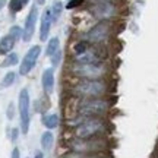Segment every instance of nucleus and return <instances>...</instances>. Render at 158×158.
Instances as JSON below:
<instances>
[{
	"instance_id": "f257e3e1",
	"label": "nucleus",
	"mask_w": 158,
	"mask_h": 158,
	"mask_svg": "<svg viewBox=\"0 0 158 158\" xmlns=\"http://www.w3.org/2000/svg\"><path fill=\"white\" fill-rule=\"evenodd\" d=\"M113 107V102L108 97L97 98H76L70 97L66 110H70L72 114L68 120L73 117H106Z\"/></svg>"
},
{
	"instance_id": "f03ea898",
	"label": "nucleus",
	"mask_w": 158,
	"mask_h": 158,
	"mask_svg": "<svg viewBox=\"0 0 158 158\" xmlns=\"http://www.w3.org/2000/svg\"><path fill=\"white\" fill-rule=\"evenodd\" d=\"M113 91V84L108 78L102 79H75L69 86V95L76 98H97L108 97Z\"/></svg>"
},
{
	"instance_id": "7ed1b4c3",
	"label": "nucleus",
	"mask_w": 158,
	"mask_h": 158,
	"mask_svg": "<svg viewBox=\"0 0 158 158\" xmlns=\"http://www.w3.org/2000/svg\"><path fill=\"white\" fill-rule=\"evenodd\" d=\"M72 127V136L76 138H97L107 133V120L106 117H73L68 120Z\"/></svg>"
},
{
	"instance_id": "20e7f679",
	"label": "nucleus",
	"mask_w": 158,
	"mask_h": 158,
	"mask_svg": "<svg viewBox=\"0 0 158 158\" xmlns=\"http://www.w3.org/2000/svg\"><path fill=\"white\" fill-rule=\"evenodd\" d=\"M68 73L73 79H102L111 75V66L106 60L94 63H73L70 62Z\"/></svg>"
},
{
	"instance_id": "39448f33",
	"label": "nucleus",
	"mask_w": 158,
	"mask_h": 158,
	"mask_svg": "<svg viewBox=\"0 0 158 158\" xmlns=\"http://www.w3.org/2000/svg\"><path fill=\"white\" fill-rule=\"evenodd\" d=\"M66 147L70 151L81 154H100L106 149L107 141L104 136H97V138H76L72 136L66 141Z\"/></svg>"
},
{
	"instance_id": "423d86ee",
	"label": "nucleus",
	"mask_w": 158,
	"mask_h": 158,
	"mask_svg": "<svg viewBox=\"0 0 158 158\" xmlns=\"http://www.w3.org/2000/svg\"><path fill=\"white\" fill-rule=\"evenodd\" d=\"M86 10L97 21H114L120 16V3L113 0L89 2Z\"/></svg>"
},
{
	"instance_id": "0eeeda50",
	"label": "nucleus",
	"mask_w": 158,
	"mask_h": 158,
	"mask_svg": "<svg viewBox=\"0 0 158 158\" xmlns=\"http://www.w3.org/2000/svg\"><path fill=\"white\" fill-rule=\"evenodd\" d=\"M114 21H97L95 25L91 27L84 34V40H86L89 44L104 45L114 35Z\"/></svg>"
},
{
	"instance_id": "6e6552de",
	"label": "nucleus",
	"mask_w": 158,
	"mask_h": 158,
	"mask_svg": "<svg viewBox=\"0 0 158 158\" xmlns=\"http://www.w3.org/2000/svg\"><path fill=\"white\" fill-rule=\"evenodd\" d=\"M29 92L27 88L21 89L18 97V107H19V117H21V132L27 135L29 130Z\"/></svg>"
},
{
	"instance_id": "1a4fd4ad",
	"label": "nucleus",
	"mask_w": 158,
	"mask_h": 158,
	"mask_svg": "<svg viewBox=\"0 0 158 158\" xmlns=\"http://www.w3.org/2000/svg\"><path fill=\"white\" fill-rule=\"evenodd\" d=\"M40 54H41V47H40V45H32V47L27 51V54L23 56V60L21 62V64H19V75H22V76L28 75L29 72L35 68Z\"/></svg>"
},
{
	"instance_id": "9d476101",
	"label": "nucleus",
	"mask_w": 158,
	"mask_h": 158,
	"mask_svg": "<svg viewBox=\"0 0 158 158\" xmlns=\"http://www.w3.org/2000/svg\"><path fill=\"white\" fill-rule=\"evenodd\" d=\"M37 21H38V7L34 5V6H31L28 16L25 19V27H23V35H22V40L25 43L31 41V38L34 37Z\"/></svg>"
},
{
	"instance_id": "9b49d317",
	"label": "nucleus",
	"mask_w": 158,
	"mask_h": 158,
	"mask_svg": "<svg viewBox=\"0 0 158 158\" xmlns=\"http://www.w3.org/2000/svg\"><path fill=\"white\" fill-rule=\"evenodd\" d=\"M51 25H53L51 10H50V7H47V9H44V12H43L41 22H40V40H41V41H47V40H48Z\"/></svg>"
},
{
	"instance_id": "f8f14e48",
	"label": "nucleus",
	"mask_w": 158,
	"mask_h": 158,
	"mask_svg": "<svg viewBox=\"0 0 158 158\" xmlns=\"http://www.w3.org/2000/svg\"><path fill=\"white\" fill-rule=\"evenodd\" d=\"M41 85H43V89L47 95H50L53 89H54V70L53 68L45 69L43 75H41Z\"/></svg>"
},
{
	"instance_id": "ddd939ff",
	"label": "nucleus",
	"mask_w": 158,
	"mask_h": 158,
	"mask_svg": "<svg viewBox=\"0 0 158 158\" xmlns=\"http://www.w3.org/2000/svg\"><path fill=\"white\" fill-rule=\"evenodd\" d=\"M89 43L86 41V40L84 38H81L78 40V41H75L73 44H72V57H76V56H81V54H84L85 51L89 48Z\"/></svg>"
},
{
	"instance_id": "4468645a",
	"label": "nucleus",
	"mask_w": 158,
	"mask_h": 158,
	"mask_svg": "<svg viewBox=\"0 0 158 158\" xmlns=\"http://www.w3.org/2000/svg\"><path fill=\"white\" fill-rule=\"evenodd\" d=\"M15 43H16V40L13 38V37H10L9 34L5 35L3 38L0 40V54L10 53L13 50V47H15Z\"/></svg>"
},
{
	"instance_id": "2eb2a0df",
	"label": "nucleus",
	"mask_w": 158,
	"mask_h": 158,
	"mask_svg": "<svg viewBox=\"0 0 158 158\" xmlns=\"http://www.w3.org/2000/svg\"><path fill=\"white\" fill-rule=\"evenodd\" d=\"M41 122H43V124H44L47 129L51 130V129H56L57 126H59L60 118H59V114L53 113V114H45V116H43Z\"/></svg>"
},
{
	"instance_id": "dca6fc26",
	"label": "nucleus",
	"mask_w": 158,
	"mask_h": 158,
	"mask_svg": "<svg viewBox=\"0 0 158 158\" xmlns=\"http://www.w3.org/2000/svg\"><path fill=\"white\" fill-rule=\"evenodd\" d=\"M64 9V5H63L60 0H54L53 5H51L50 10H51V18H53V23L59 21V18L62 16V12Z\"/></svg>"
},
{
	"instance_id": "f3484780",
	"label": "nucleus",
	"mask_w": 158,
	"mask_h": 158,
	"mask_svg": "<svg viewBox=\"0 0 158 158\" xmlns=\"http://www.w3.org/2000/svg\"><path fill=\"white\" fill-rule=\"evenodd\" d=\"M59 48H60V40H59V37H53V38H50L48 44H47L45 54L50 57V56H53V54H54Z\"/></svg>"
},
{
	"instance_id": "a211bd4d",
	"label": "nucleus",
	"mask_w": 158,
	"mask_h": 158,
	"mask_svg": "<svg viewBox=\"0 0 158 158\" xmlns=\"http://www.w3.org/2000/svg\"><path fill=\"white\" fill-rule=\"evenodd\" d=\"M53 142H54V136H53L50 130H47V132H44L41 135V147H43V149L48 151L53 147Z\"/></svg>"
},
{
	"instance_id": "6ab92c4d",
	"label": "nucleus",
	"mask_w": 158,
	"mask_h": 158,
	"mask_svg": "<svg viewBox=\"0 0 158 158\" xmlns=\"http://www.w3.org/2000/svg\"><path fill=\"white\" fill-rule=\"evenodd\" d=\"M18 62H19V56H18L16 53H7L5 57V60L2 62V68H10V66H15V64H18Z\"/></svg>"
},
{
	"instance_id": "aec40b11",
	"label": "nucleus",
	"mask_w": 158,
	"mask_h": 158,
	"mask_svg": "<svg viewBox=\"0 0 158 158\" xmlns=\"http://www.w3.org/2000/svg\"><path fill=\"white\" fill-rule=\"evenodd\" d=\"M15 81H16V73H15V72H7V73L3 76V79H2L0 86H2V88H9V86H12V85L15 84Z\"/></svg>"
},
{
	"instance_id": "412c9836",
	"label": "nucleus",
	"mask_w": 158,
	"mask_h": 158,
	"mask_svg": "<svg viewBox=\"0 0 158 158\" xmlns=\"http://www.w3.org/2000/svg\"><path fill=\"white\" fill-rule=\"evenodd\" d=\"M62 158H101V157H100V154H81L70 151V152L64 154Z\"/></svg>"
},
{
	"instance_id": "4be33fe9",
	"label": "nucleus",
	"mask_w": 158,
	"mask_h": 158,
	"mask_svg": "<svg viewBox=\"0 0 158 158\" xmlns=\"http://www.w3.org/2000/svg\"><path fill=\"white\" fill-rule=\"evenodd\" d=\"M48 107H50V101H48L47 94H45L43 98H40L38 101H37V110H38L40 113H45L48 110Z\"/></svg>"
},
{
	"instance_id": "5701e85b",
	"label": "nucleus",
	"mask_w": 158,
	"mask_h": 158,
	"mask_svg": "<svg viewBox=\"0 0 158 158\" xmlns=\"http://www.w3.org/2000/svg\"><path fill=\"white\" fill-rule=\"evenodd\" d=\"M9 35L10 37H13V38L16 40H21L23 35V28H21V27H18V25H13V27H10V29H9Z\"/></svg>"
},
{
	"instance_id": "b1692460",
	"label": "nucleus",
	"mask_w": 158,
	"mask_h": 158,
	"mask_svg": "<svg viewBox=\"0 0 158 158\" xmlns=\"http://www.w3.org/2000/svg\"><path fill=\"white\" fill-rule=\"evenodd\" d=\"M9 9L12 13H18L23 9V3L21 0H9Z\"/></svg>"
},
{
	"instance_id": "393cba45",
	"label": "nucleus",
	"mask_w": 158,
	"mask_h": 158,
	"mask_svg": "<svg viewBox=\"0 0 158 158\" xmlns=\"http://www.w3.org/2000/svg\"><path fill=\"white\" fill-rule=\"evenodd\" d=\"M62 57H63V53H62V50H60V48H59V50H57L53 56H50L53 68H56V66H59V64H60V62H62Z\"/></svg>"
},
{
	"instance_id": "a878e982",
	"label": "nucleus",
	"mask_w": 158,
	"mask_h": 158,
	"mask_svg": "<svg viewBox=\"0 0 158 158\" xmlns=\"http://www.w3.org/2000/svg\"><path fill=\"white\" fill-rule=\"evenodd\" d=\"M84 3H85V0H69L64 7L69 9V10H72V9H76V7H81Z\"/></svg>"
},
{
	"instance_id": "bb28decb",
	"label": "nucleus",
	"mask_w": 158,
	"mask_h": 158,
	"mask_svg": "<svg viewBox=\"0 0 158 158\" xmlns=\"http://www.w3.org/2000/svg\"><path fill=\"white\" fill-rule=\"evenodd\" d=\"M7 118H13V104H9V108H7Z\"/></svg>"
},
{
	"instance_id": "cd10ccee",
	"label": "nucleus",
	"mask_w": 158,
	"mask_h": 158,
	"mask_svg": "<svg viewBox=\"0 0 158 158\" xmlns=\"http://www.w3.org/2000/svg\"><path fill=\"white\" fill-rule=\"evenodd\" d=\"M12 158H21V152H19L18 148H13V151H12Z\"/></svg>"
},
{
	"instance_id": "c85d7f7f",
	"label": "nucleus",
	"mask_w": 158,
	"mask_h": 158,
	"mask_svg": "<svg viewBox=\"0 0 158 158\" xmlns=\"http://www.w3.org/2000/svg\"><path fill=\"white\" fill-rule=\"evenodd\" d=\"M18 132H19L18 129H13V130H12V141H16V138H18Z\"/></svg>"
},
{
	"instance_id": "c756f323",
	"label": "nucleus",
	"mask_w": 158,
	"mask_h": 158,
	"mask_svg": "<svg viewBox=\"0 0 158 158\" xmlns=\"http://www.w3.org/2000/svg\"><path fill=\"white\" fill-rule=\"evenodd\" d=\"M6 3H7V0H0V10L6 6Z\"/></svg>"
},
{
	"instance_id": "7c9ffc66",
	"label": "nucleus",
	"mask_w": 158,
	"mask_h": 158,
	"mask_svg": "<svg viewBox=\"0 0 158 158\" xmlns=\"http://www.w3.org/2000/svg\"><path fill=\"white\" fill-rule=\"evenodd\" d=\"M34 158H44V155H43V152H37Z\"/></svg>"
},
{
	"instance_id": "2f4dec72",
	"label": "nucleus",
	"mask_w": 158,
	"mask_h": 158,
	"mask_svg": "<svg viewBox=\"0 0 158 158\" xmlns=\"http://www.w3.org/2000/svg\"><path fill=\"white\" fill-rule=\"evenodd\" d=\"M37 3H38V5H44L45 0H37Z\"/></svg>"
},
{
	"instance_id": "473e14b6",
	"label": "nucleus",
	"mask_w": 158,
	"mask_h": 158,
	"mask_svg": "<svg viewBox=\"0 0 158 158\" xmlns=\"http://www.w3.org/2000/svg\"><path fill=\"white\" fill-rule=\"evenodd\" d=\"M21 2L23 3V6H25V5H28V3H29V0H21Z\"/></svg>"
},
{
	"instance_id": "72a5a7b5",
	"label": "nucleus",
	"mask_w": 158,
	"mask_h": 158,
	"mask_svg": "<svg viewBox=\"0 0 158 158\" xmlns=\"http://www.w3.org/2000/svg\"><path fill=\"white\" fill-rule=\"evenodd\" d=\"M89 2H102V0H89ZM113 2H118V0H113Z\"/></svg>"
}]
</instances>
